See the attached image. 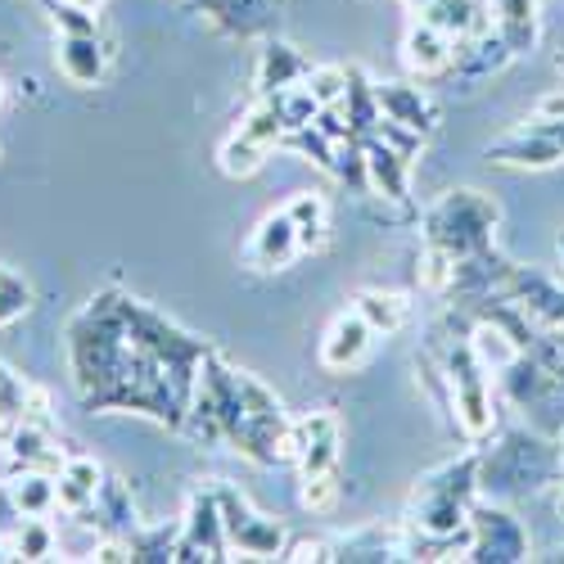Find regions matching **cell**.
Here are the masks:
<instances>
[{"mask_svg":"<svg viewBox=\"0 0 564 564\" xmlns=\"http://www.w3.org/2000/svg\"><path fill=\"white\" fill-rule=\"evenodd\" d=\"M492 226L497 208L488 199H479L475 191H456L430 213V245L447 249L452 258H469L479 249H492Z\"/></svg>","mask_w":564,"mask_h":564,"instance_id":"cell-1","label":"cell"},{"mask_svg":"<svg viewBox=\"0 0 564 564\" xmlns=\"http://www.w3.org/2000/svg\"><path fill=\"white\" fill-rule=\"evenodd\" d=\"M542 127H546V131L560 140V150H564V118H560V122H542Z\"/></svg>","mask_w":564,"mask_h":564,"instance_id":"cell-27","label":"cell"},{"mask_svg":"<svg viewBox=\"0 0 564 564\" xmlns=\"http://www.w3.org/2000/svg\"><path fill=\"white\" fill-rule=\"evenodd\" d=\"M6 452H10V447H0V460H6Z\"/></svg>","mask_w":564,"mask_h":564,"instance_id":"cell-29","label":"cell"},{"mask_svg":"<svg viewBox=\"0 0 564 564\" xmlns=\"http://www.w3.org/2000/svg\"><path fill=\"white\" fill-rule=\"evenodd\" d=\"M555 68H560V73H564V41H560V45H555Z\"/></svg>","mask_w":564,"mask_h":564,"instance_id":"cell-28","label":"cell"},{"mask_svg":"<svg viewBox=\"0 0 564 564\" xmlns=\"http://www.w3.org/2000/svg\"><path fill=\"white\" fill-rule=\"evenodd\" d=\"M68 6H77V10H86V14H96V10L105 6V0H68Z\"/></svg>","mask_w":564,"mask_h":564,"instance_id":"cell-26","label":"cell"},{"mask_svg":"<svg viewBox=\"0 0 564 564\" xmlns=\"http://www.w3.org/2000/svg\"><path fill=\"white\" fill-rule=\"evenodd\" d=\"M560 249H564V235H560Z\"/></svg>","mask_w":564,"mask_h":564,"instance_id":"cell-30","label":"cell"},{"mask_svg":"<svg viewBox=\"0 0 564 564\" xmlns=\"http://www.w3.org/2000/svg\"><path fill=\"white\" fill-rule=\"evenodd\" d=\"M335 501H339L335 465H330V469H316V475H303V506H307V510H330Z\"/></svg>","mask_w":564,"mask_h":564,"instance_id":"cell-20","label":"cell"},{"mask_svg":"<svg viewBox=\"0 0 564 564\" xmlns=\"http://www.w3.org/2000/svg\"><path fill=\"white\" fill-rule=\"evenodd\" d=\"M430 19L425 23H434L443 36H479V32H488V19H484V10L475 6V0H430V10H425Z\"/></svg>","mask_w":564,"mask_h":564,"instance_id":"cell-8","label":"cell"},{"mask_svg":"<svg viewBox=\"0 0 564 564\" xmlns=\"http://www.w3.org/2000/svg\"><path fill=\"white\" fill-rule=\"evenodd\" d=\"M285 560H325V542H294Z\"/></svg>","mask_w":564,"mask_h":564,"instance_id":"cell-25","label":"cell"},{"mask_svg":"<svg viewBox=\"0 0 564 564\" xmlns=\"http://www.w3.org/2000/svg\"><path fill=\"white\" fill-rule=\"evenodd\" d=\"M55 23L64 28V36H96V14L68 6V0H64V10H55Z\"/></svg>","mask_w":564,"mask_h":564,"instance_id":"cell-23","label":"cell"},{"mask_svg":"<svg viewBox=\"0 0 564 564\" xmlns=\"http://www.w3.org/2000/svg\"><path fill=\"white\" fill-rule=\"evenodd\" d=\"M375 105H380L384 118H393V122H402L411 131H430L434 127V109L411 86H380V90H375Z\"/></svg>","mask_w":564,"mask_h":564,"instance_id":"cell-7","label":"cell"},{"mask_svg":"<svg viewBox=\"0 0 564 564\" xmlns=\"http://www.w3.org/2000/svg\"><path fill=\"white\" fill-rule=\"evenodd\" d=\"M14 551H19V555H28V560H41L45 551H51V529H45V524H36V514H32V520L19 529V542H14Z\"/></svg>","mask_w":564,"mask_h":564,"instance_id":"cell-21","label":"cell"},{"mask_svg":"<svg viewBox=\"0 0 564 564\" xmlns=\"http://www.w3.org/2000/svg\"><path fill=\"white\" fill-rule=\"evenodd\" d=\"M230 542H240V551H249V555H275L280 551V524L249 514V520L230 533Z\"/></svg>","mask_w":564,"mask_h":564,"instance_id":"cell-16","label":"cell"},{"mask_svg":"<svg viewBox=\"0 0 564 564\" xmlns=\"http://www.w3.org/2000/svg\"><path fill=\"white\" fill-rule=\"evenodd\" d=\"M221 172L226 176H253L262 163H267V145H258L253 135H245V131H235L226 145H221Z\"/></svg>","mask_w":564,"mask_h":564,"instance_id":"cell-15","label":"cell"},{"mask_svg":"<svg viewBox=\"0 0 564 564\" xmlns=\"http://www.w3.org/2000/svg\"><path fill=\"white\" fill-rule=\"evenodd\" d=\"M285 213L294 217V226H325V204L321 195H294L285 204Z\"/></svg>","mask_w":564,"mask_h":564,"instance_id":"cell-22","label":"cell"},{"mask_svg":"<svg viewBox=\"0 0 564 564\" xmlns=\"http://www.w3.org/2000/svg\"><path fill=\"white\" fill-rule=\"evenodd\" d=\"M352 312H361V321L370 325L375 335H393V330H402V321H406V303L398 294H380V290L361 294Z\"/></svg>","mask_w":564,"mask_h":564,"instance_id":"cell-13","label":"cell"},{"mask_svg":"<svg viewBox=\"0 0 564 564\" xmlns=\"http://www.w3.org/2000/svg\"><path fill=\"white\" fill-rule=\"evenodd\" d=\"M59 64H64V73H68L73 82H86V86L100 82V73H105V55H100L96 36H64Z\"/></svg>","mask_w":564,"mask_h":564,"instance_id":"cell-11","label":"cell"},{"mask_svg":"<svg viewBox=\"0 0 564 564\" xmlns=\"http://www.w3.org/2000/svg\"><path fill=\"white\" fill-rule=\"evenodd\" d=\"M452 280H456V258H452L447 249L430 245L425 258H420V285L434 290V294H443V290H452Z\"/></svg>","mask_w":564,"mask_h":564,"instance_id":"cell-18","label":"cell"},{"mask_svg":"<svg viewBox=\"0 0 564 564\" xmlns=\"http://www.w3.org/2000/svg\"><path fill=\"white\" fill-rule=\"evenodd\" d=\"M299 253V226L290 213H275L258 226L253 245H249V258L262 267V271H275V267H290Z\"/></svg>","mask_w":564,"mask_h":564,"instance_id":"cell-5","label":"cell"},{"mask_svg":"<svg viewBox=\"0 0 564 564\" xmlns=\"http://www.w3.org/2000/svg\"><path fill=\"white\" fill-rule=\"evenodd\" d=\"M55 488H59V501H64L68 510H82L86 501H96L100 488H105V484H100V465H96V460H82V456L68 460L64 479H59Z\"/></svg>","mask_w":564,"mask_h":564,"instance_id":"cell-12","label":"cell"},{"mask_svg":"<svg viewBox=\"0 0 564 564\" xmlns=\"http://www.w3.org/2000/svg\"><path fill=\"white\" fill-rule=\"evenodd\" d=\"M348 73L344 68H307V77H303V86L312 90V100L325 109V105H339L344 96H348Z\"/></svg>","mask_w":564,"mask_h":564,"instance_id":"cell-17","label":"cell"},{"mask_svg":"<svg viewBox=\"0 0 564 564\" xmlns=\"http://www.w3.org/2000/svg\"><path fill=\"white\" fill-rule=\"evenodd\" d=\"M488 159L492 163H510V167H555L564 159V150H560V140L546 127H524V131L497 140V145L488 150Z\"/></svg>","mask_w":564,"mask_h":564,"instance_id":"cell-3","label":"cell"},{"mask_svg":"<svg viewBox=\"0 0 564 564\" xmlns=\"http://www.w3.org/2000/svg\"><path fill=\"white\" fill-rule=\"evenodd\" d=\"M501 14V36L510 45V55H529L538 41V6L533 0H492Z\"/></svg>","mask_w":564,"mask_h":564,"instance_id":"cell-9","label":"cell"},{"mask_svg":"<svg viewBox=\"0 0 564 564\" xmlns=\"http://www.w3.org/2000/svg\"><path fill=\"white\" fill-rule=\"evenodd\" d=\"M469 529H475L469 560H529L524 529L514 524L501 506H475L469 510Z\"/></svg>","mask_w":564,"mask_h":564,"instance_id":"cell-2","label":"cell"},{"mask_svg":"<svg viewBox=\"0 0 564 564\" xmlns=\"http://www.w3.org/2000/svg\"><path fill=\"white\" fill-rule=\"evenodd\" d=\"M14 501H19L23 514H41V510H51L59 501V488L45 475H28L23 484H14Z\"/></svg>","mask_w":564,"mask_h":564,"instance_id":"cell-19","label":"cell"},{"mask_svg":"<svg viewBox=\"0 0 564 564\" xmlns=\"http://www.w3.org/2000/svg\"><path fill=\"white\" fill-rule=\"evenodd\" d=\"M370 339H375V330L361 321V312L339 316V321L330 325V335H325V344H321L325 370H352V366L370 352Z\"/></svg>","mask_w":564,"mask_h":564,"instance_id":"cell-4","label":"cell"},{"mask_svg":"<svg viewBox=\"0 0 564 564\" xmlns=\"http://www.w3.org/2000/svg\"><path fill=\"white\" fill-rule=\"evenodd\" d=\"M294 77H307V64L290 51V45H271V51L262 55V68H258V86L271 96V90L294 86Z\"/></svg>","mask_w":564,"mask_h":564,"instance_id":"cell-14","label":"cell"},{"mask_svg":"<svg viewBox=\"0 0 564 564\" xmlns=\"http://www.w3.org/2000/svg\"><path fill=\"white\" fill-rule=\"evenodd\" d=\"M452 36H443L434 23H420L411 36H406V64L420 73V77H434L443 68H452Z\"/></svg>","mask_w":564,"mask_h":564,"instance_id":"cell-6","label":"cell"},{"mask_svg":"<svg viewBox=\"0 0 564 564\" xmlns=\"http://www.w3.org/2000/svg\"><path fill=\"white\" fill-rule=\"evenodd\" d=\"M406 154H398L393 145H366V172L380 185L389 199H406Z\"/></svg>","mask_w":564,"mask_h":564,"instance_id":"cell-10","label":"cell"},{"mask_svg":"<svg viewBox=\"0 0 564 564\" xmlns=\"http://www.w3.org/2000/svg\"><path fill=\"white\" fill-rule=\"evenodd\" d=\"M564 118V90H551V96L538 100V122H560Z\"/></svg>","mask_w":564,"mask_h":564,"instance_id":"cell-24","label":"cell"}]
</instances>
